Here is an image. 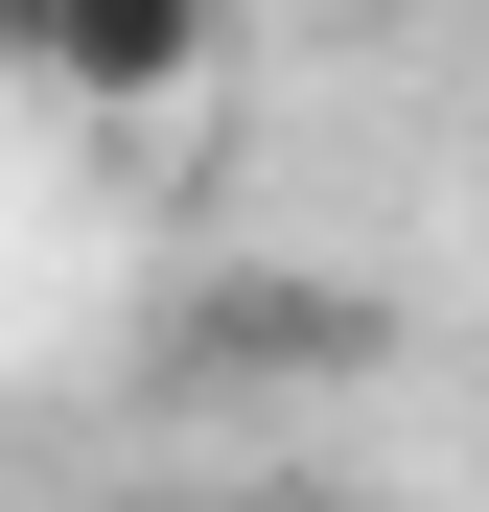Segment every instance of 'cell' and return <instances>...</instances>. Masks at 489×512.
Listing matches in <instances>:
<instances>
[{
    "instance_id": "6da1fadb",
    "label": "cell",
    "mask_w": 489,
    "mask_h": 512,
    "mask_svg": "<svg viewBox=\"0 0 489 512\" xmlns=\"http://www.w3.org/2000/svg\"><path fill=\"white\" fill-rule=\"evenodd\" d=\"M396 326L350 303V280H210L187 303V373H257V396H326V373H373Z\"/></svg>"
},
{
    "instance_id": "7a4b0ae2",
    "label": "cell",
    "mask_w": 489,
    "mask_h": 512,
    "mask_svg": "<svg viewBox=\"0 0 489 512\" xmlns=\"http://www.w3.org/2000/svg\"><path fill=\"white\" fill-rule=\"evenodd\" d=\"M210 24H233V0H70L24 94H70V117H163V94H210Z\"/></svg>"
},
{
    "instance_id": "3957f363",
    "label": "cell",
    "mask_w": 489,
    "mask_h": 512,
    "mask_svg": "<svg viewBox=\"0 0 489 512\" xmlns=\"http://www.w3.org/2000/svg\"><path fill=\"white\" fill-rule=\"evenodd\" d=\"M47 24H70V0H0V70H47Z\"/></svg>"
},
{
    "instance_id": "277c9868",
    "label": "cell",
    "mask_w": 489,
    "mask_h": 512,
    "mask_svg": "<svg viewBox=\"0 0 489 512\" xmlns=\"http://www.w3.org/2000/svg\"><path fill=\"white\" fill-rule=\"evenodd\" d=\"M280 512H326V489H280Z\"/></svg>"
}]
</instances>
